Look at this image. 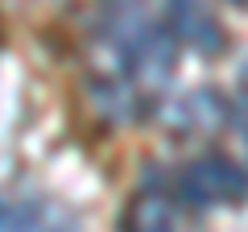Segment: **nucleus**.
Segmentation results:
<instances>
[{"mask_svg": "<svg viewBox=\"0 0 248 232\" xmlns=\"http://www.w3.org/2000/svg\"><path fill=\"white\" fill-rule=\"evenodd\" d=\"M182 191H186L190 203L203 207V203H215V199H223V195H236L240 174H236V166H228L223 158H199V162L186 166Z\"/></svg>", "mask_w": 248, "mask_h": 232, "instance_id": "f257e3e1", "label": "nucleus"}, {"mask_svg": "<svg viewBox=\"0 0 248 232\" xmlns=\"http://www.w3.org/2000/svg\"><path fill=\"white\" fill-rule=\"evenodd\" d=\"M124 232H170V203L161 195H141L124 215Z\"/></svg>", "mask_w": 248, "mask_h": 232, "instance_id": "f03ea898", "label": "nucleus"}]
</instances>
